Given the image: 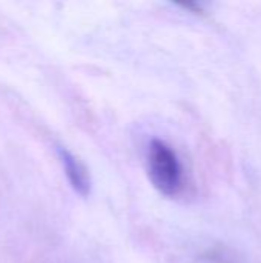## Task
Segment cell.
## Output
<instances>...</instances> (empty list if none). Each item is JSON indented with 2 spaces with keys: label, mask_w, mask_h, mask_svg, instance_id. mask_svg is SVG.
Masks as SVG:
<instances>
[{
  "label": "cell",
  "mask_w": 261,
  "mask_h": 263,
  "mask_svg": "<svg viewBox=\"0 0 261 263\" xmlns=\"http://www.w3.org/2000/svg\"><path fill=\"white\" fill-rule=\"evenodd\" d=\"M146 170L152 186L166 197H175L183 190V166L171 145L152 139L146 151Z\"/></svg>",
  "instance_id": "6da1fadb"
},
{
  "label": "cell",
  "mask_w": 261,
  "mask_h": 263,
  "mask_svg": "<svg viewBox=\"0 0 261 263\" xmlns=\"http://www.w3.org/2000/svg\"><path fill=\"white\" fill-rule=\"evenodd\" d=\"M58 157L71 186L80 196H88L91 193V176L88 168L82 163V160H78L71 151L65 148H58Z\"/></svg>",
  "instance_id": "7a4b0ae2"
}]
</instances>
